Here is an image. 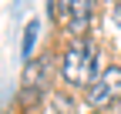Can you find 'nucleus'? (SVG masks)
Here are the masks:
<instances>
[{
    "instance_id": "nucleus-1",
    "label": "nucleus",
    "mask_w": 121,
    "mask_h": 114,
    "mask_svg": "<svg viewBox=\"0 0 121 114\" xmlns=\"http://www.w3.org/2000/svg\"><path fill=\"white\" fill-rule=\"evenodd\" d=\"M98 74V50L84 44V40H74V44L64 50V61H60V77H64V84H71V87H84V84H91Z\"/></svg>"
},
{
    "instance_id": "nucleus-2",
    "label": "nucleus",
    "mask_w": 121,
    "mask_h": 114,
    "mask_svg": "<svg viewBox=\"0 0 121 114\" xmlns=\"http://www.w3.org/2000/svg\"><path fill=\"white\" fill-rule=\"evenodd\" d=\"M114 101H121V67H104L87 91V104L91 107H108Z\"/></svg>"
},
{
    "instance_id": "nucleus-3",
    "label": "nucleus",
    "mask_w": 121,
    "mask_h": 114,
    "mask_svg": "<svg viewBox=\"0 0 121 114\" xmlns=\"http://www.w3.org/2000/svg\"><path fill=\"white\" fill-rule=\"evenodd\" d=\"M91 10H94V0H71V17H67V27L71 34H87L91 27Z\"/></svg>"
},
{
    "instance_id": "nucleus-4",
    "label": "nucleus",
    "mask_w": 121,
    "mask_h": 114,
    "mask_svg": "<svg viewBox=\"0 0 121 114\" xmlns=\"http://www.w3.org/2000/svg\"><path fill=\"white\" fill-rule=\"evenodd\" d=\"M37 30H40V24H37V20H30V24H27V34H24V54H27V57H30V50H34Z\"/></svg>"
}]
</instances>
